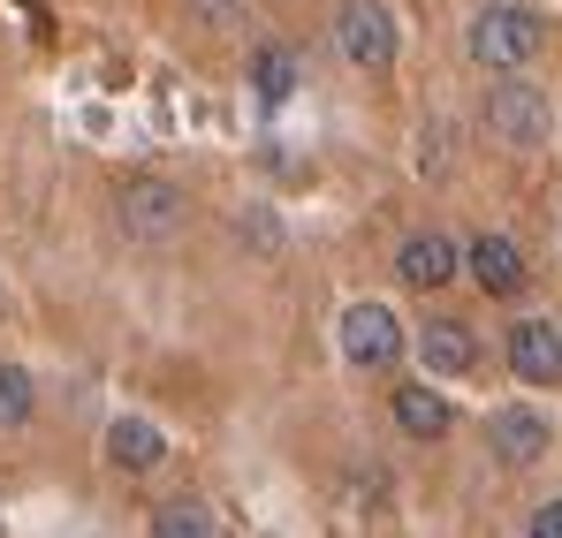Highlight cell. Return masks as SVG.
Returning <instances> with one entry per match:
<instances>
[{"label": "cell", "instance_id": "7", "mask_svg": "<svg viewBox=\"0 0 562 538\" xmlns=\"http://www.w3.org/2000/svg\"><path fill=\"white\" fill-rule=\"evenodd\" d=\"M457 273H464V251H457L441 228H426V236H403V251H395V281H403V288L434 296V288H449Z\"/></svg>", "mask_w": 562, "mask_h": 538}, {"label": "cell", "instance_id": "5", "mask_svg": "<svg viewBox=\"0 0 562 538\" xmlns=\"http://www.w3.org/2000/svg\"><path fill=\"white\" fill-rule=\"evenodd\" d=\"M335 342H342V364L350 371H395L403 350H411V334H403V319L387 304H350L342 327H335Z\"/></svg>", "mask_w": 562, "mask_h": 538}, {"label": "cell", "instance_id": "9", "mask_svg": "<svg viewBox=\"0 0 562 538\" xmlns=\"http://www.w3.org/2000/svg\"><path fill=\"white\" fill-rule=\"evenodd\" d=\"M387 410H395V433H403V440H418V448L457 433L449 394H441V387H426V379H418V387H395V394H387Z\"/></svg>", "mask_w": 562, "mask_h": 538}, {"label": "cell", "instance_id": "12", "mask_svg": "<svg viewBox=\"0 0 562 538\" xmlns=\"http://www.w3.org/2000/svg\"><path fill=\"white\" fill-rule=\"evenodd\" d=\"M418 364L434 379H464V371H479V334L464 319H426L418 327Z\"/></svg>", "mask_w": 562, "mask_h": 538}, {"label": "cell", "instance_id": "14", "mask_svg": "<svg viewBox=\"0 0 562 538\" xmlns=\"http://www.w3.org/2000/svg\"><path fill=\"white\" fill-rule=\"evenodd\" d=\"M153 538H213V508L198 493H168L153 508Z\"/></svg>", "mask_w": 562, "mask_h": 538}, {"label": "cell", "instance_id": "16", "mask_svg": "<svg viewBox=\"0 0 562 538\" xmlns=\"http://www.w3.org/2000/svg\"><path fill=\"white\" fill-rule=\"evenodd\" d=\"M236 236H244L259 259H274V251H281V220L267 213V205H244V213H236Z\"/></svg>", "mask_w": 562, "mask_h": 538}, {"label": "cell", "instance_id": "13", "mask_svg": "<svg viewBox=\"0 0 562 538\" xmlns=\"http://www.w3.org/2000/svg\"><path fill=\"white\" fill-rule=\"evenodd\" d=\"M296 84H304V61H296L289 46H274V38H267V46L251 54V91H259L267 106H281V99H289Z\"/></svg>", "mask_w": 562, "mask_h": 538}, {"label": "cell", "instance_id": "6", "mask_svg": "<svg viewBox=\"0 0 562 538\" xmlns=\"http://www.w3.org/2000/svg\"><path fill=\"white\" fill-rule=\"evenodd\" d=\"M486 448L502 470H532L540 455L555 448V425H548V410H532V402H502L494 417H486Z\"/></svg>", "mask_w": 562, "mask_h": 538}, {"label": "cell", "instance_id": "4", "mask_svg": "<svg viewBox=\"0 0 562 538\" xmlns=\"http://www.w3.org/2000/svg\"><path fill=\"white\" fill-rule=\"evenodd\" d=\"M335 46H342V61L350 69H395V54H403V31H395V8L387 0H342L335 8Z\"/></svg>", "mask_w": 562, "mask_h": 538}, {"label": "cell", "instance_id": "11", "mask_svg": "<svg viewBox=\"0 0 562 538\" xmlns=\"http://www.w3.org/2000/svg\"><path fill=\"white\" fill-rule=\"evenodd\" d=\"M464 273L486 288V296H517V288L532 281L525 251H517L509 236H471V243H464Z\"/></svg>", "mask_w": 562, "mask_h": 538}, {"label": "cell", "instance_id": "3", "mask_svg": "<svg viewBox=\"0 0 562 538\" xmlns=\"http://www.w3.org/2000/svg\"><path fill=\"white\" fill-rule=\"evenodd\" d=\"M114 220H122L130 243H176L190 220V197H183V182H168V175H130L114 190Z\"/></svg>", "mask_w": 562, "mask_h": 538}, {"label": "cell", "instance_id": "18", "mask_svg": "<svg viewBox=\"0 0 562 538\" xmlns=\"http://www.w3.org/2000/svg\"><path fill=\"white\" fill-rule=\"evenodd\" d=\"M525 538H562V493H555V501H540V508L525 516Z\"/></svg>", "mask_w": 562, "mask_h": 538}, {"label": "cell", "instance_id": "15", "mask_svg": "<svg viewBox=\"0 0 562 538\" xmlns=\"http://www.w3.org/2000/svg\"><path fill=\"white\" fill-rule=\"evenodd\" d=\"M31 410H38V379L23 364H0V433H23Z\"/></svg>", "mask_w": 562, "mask_h": 538}, {"label": "cell", "instance_id": "1", "mask_svg": "<svg viewBox=\"0 0 562 538\" xmlns=\"http://www.w3.org/2000/svg\"><path fill=\"white\" fill-rule=\"evenodd\" d=\"M540 46H548V23H540V8H525V0H486V8L464 23V54L486 69V77L532 69Z\"/></svg>", "mask_w": 562, "mask_h": 538}, {"label": "cell", "instance_id": "10", "mask_svg": "<svg viewBox=\"0 0 562 538\" xmlns=\"http://www.w3.org/2000/svg\"><path fill=\"white\" fill-rule=\"evenodd\" d=\"M106 462H114L122 478H145V470H160V462H168V433H160L153 417L122 410V417L106 425Z\"/></svg>", "mask_w": 562, "mask_h": 538}, {"label": "cell", "instance_id": "17", "mask_svg": "<svg viewBox=\"0 0 562 538\" xmlns=\"http://www.w3.org/2000/svg\"><path fill=\"white\" fill-rule=\"evenodd\" d=\"M190 8H198L205 31H236V23H244V0H190Z\"/></svg>", "mask_w": 562, "mask_h": 538}, {"label": "cell", "instance_id": "2", "mask_svg": "<svg viewBox=\"0 0 562 538\" xmlns=\"http://www.w3.org/2000/svg\"><path fill=\"white\" fill-rule=\"evenodd\" d=\"M479 122H486V137H494V145H509V152H540V145L555 137V99H548L540 84H525V69H517V77L486 84Z\"/></svg>", "mask_w": 562, "mask_h": 538}, {"label": "cell", "instance_id": "8", "mask_svg": "<svg viewBox=\"0 0 562 538\" xmlns=\"http://www.w3.org/2000/svg\"><path fill=\"white\" fill-rule=\"evenodd\" d=\"M509 371L525 387H562V327L555 319H517L509 327Z\"/></svg>", "mask_w": 562, "mask_h": 538}]
</instances>
